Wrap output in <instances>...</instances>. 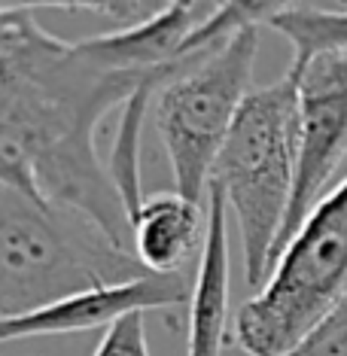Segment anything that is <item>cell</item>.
<instances>
[{
  "label": "cell",
  "instance_id": "obj_13",
  "mask_svg": "<svg viewBox=\"0 0 347 356\" xmlns=\"http://www.w3.org/2000/svg\"><path fill=\"white\" fill-rule=\"evenodd\" d=\"M289 356H347V293L314 323Z\"/></svg>",
  "mask_w": 347,
  "mask_h": 356
},
{
  "label": "cell",
  "instance_id": "obj_6",
  "mask_svg": "<svg viewBox=\"0 0 347 356\" xmlns=\"http://www.w3.org/2000/svg\"><path fill=\"white\" fill-rule=\"evenodd\" d=\"M287 76L296 83L298 101L296 183L284 229L274 244L271 268L347 159V49L320 52L298 74Z\"/></svg>",
  "mask_w": 347,
  "mask_h": 356
},
{
  "label": "cell",
  "instance_id": "obj_11",
  "mask_svg": "<svg viewBox=\"0 0 347 356\" xmlns=\"http://www.w3.org/2000/svg\"><path fill=\"white\" fill-rule=\"evenodd\" d=\"M180 70V67H177ZM174 70V74H177ZM171 74V76H174ZM171 76H156L150 83H143L131 98L125 101L122 116H119V131L113 137V149L107 159V177L116 189L119 201H122L128 222L143 204V192H140V131H143V116H147L152 98H156L159 86L168 83Z\"/></svg>",
  "mask_w": 347,
  "mask_h": 356
},
{
  "label": "cell",
  "instance_id": "obj_5",
  "mask_svg": "<svg viewBox=\"0 0 347 356\" xmlns=\"http://www.w3.org/2000/svg\"><path fill=\"white\" fill-rule=\"evenodd\" d=\"M256 52L259 28H247L216 49L186 58L152 98L177 195L192 204H201V195L211 186L213 161L250 95Z\"/></svg>",
  "mask_w": 347,
  "mask_h": 356
},
{
  "label": "cell",
  "instance_id": "obj_7",
  "mask_svg": "<svg viewBox=\"0 0 347 356\" xmlns=\"http://www.w3.org/2000/svg\"><path fill=\"white\" fill-rule=\"evenodd\" d=\"M192 283L186 274H147L140 280L116 283V286L86 289L58 305H49L37 314L25 317H0V344L22 341V338L40 335H74V332L104 329L113 326L125 314H147L165 311V307H180L189 302Z\"/></svg>",
  "mask_w": 347,
  "mask_h": 356
},
{
  "label": "cell",
  "instance_id": "obj_9",
  "mask_svg": "<svg viewBox=\"0 0 347 356\" xmlns=\"http://www.w3.org/2000/svg\"><path fill=\"white\" fill-rule=\"evenodd\" d=\"M201 3H161L156 15L147 22H137L131 28L101 34L92 40H79V49L104 70L119 74H152L168 70L180 58L186 37L195 28Z\"/></svg>",
  "mask_w": 347,
  "mask_h": 356
},
{
  "label": "cell",
  "instance_id": "obj_2",
  "mask_svg": "<svg viewBox=\"0 0 347 356\" xmlns=\"http://www.w3.org/2000/svg\"><path fill=\"white\" fill-rule=\"evenodd\" d=\"M147 268L83 213L0 186V317H25Z\"/></svg>",
  "mask_w": 347,
  "mask_h": 356
},
{
  "label": "cell",
  "instance_id": "obj_4",
  "mask_svg": "<svg viewBox=\"0 0 347 356\" xmlns=\"http://www.w3.org/2000/svg\"><path fill=\"white\" fill-rule=\"evenodd\" d=\"M347 293V177L308 213L274 268L235 317L250 356H289L323 314Z\"/></svg>",
  "mask_w": 347,
  "mask_h": 356
},
{
  "label": "cell",
  "instance_id": "obj_1",
  "mask_svg": "<svg viewBox=\"0 0 347 356\" xmlns=\"http://www.w3.org/2000/svg\"><path fill=\"white\" fill-rule=\"evenodd\" d=\"M180 64L152 74L104 70L76 43L43 31L34 3H0V149L28 161L43 198L83 213L131 250V222L95 134L113 107H125L143 83L171 76Z\"/></svg>",
  "mask_w": 347,
  "mask_h": 356
},
{
  "label": "cell",
  "instance_id": "obj_8",
  "mask_svg": "<svg viewBox=\"0 0 347 356\" xmlns=\"http://www.w3.org/2000/svg\"><path fill=\"white\" fill-rule=\"evenodd\" d=\"M229 207L223 192L207 186V225L189 296L186 356H223L229 329Z\"/></svg>",
  "mask_w": 347,
  "mask_h": 356
},
{
  "label": "cell",
  "instance_id": "obj_10",
  "mask_svg": "<svg viewBox=\"0 0 347 356\" xmlns=\"http://www.w3.org/2000/svg\"><path fill=\"white\" fill-rule=\"evenodd\" d=\"M204 225L201 204H192L177 192L143 198L140 210L131 216V256L150 274H180Z\"/></svg>",
  "mask_w": 347,
  "mask_h": 356
},
{
  "label": "cell",
  "instance_id": "obj_12",
  "mask_svg": "<svg viewBox=\"0 0 347 356\" xmlns=\"http://www.w3.org/2000/svg\"><path fill=\"white\" fill-rule=\"evenodd\" d=\"M268 25L293 43V64L287 74H298L320 52L347 49V10H323L314 3H284Z\"/></svg>",
  "mask_w": 347,
  "mask_h": 356
},
{
  "label": "cell",
  "instance_id": "obj_14",
  "mask_svg": "<svg viewBox=\"0 0 347 356\" xmlns=\"http://www.w3.org/2000/svg\"><path fill=\"white\" fill-rule=\"evenodd\" d=\"M95 356H150L147 344V320L140 311L125 314L104 332Z\"/></svg>",
  "mask_w": 347,
  "mask_h": 356
},
{
  "label": "cell",
  "instance_id": "obj_3",
  "mask_svg": "<svg viewBox=\"0 0 347 356\" xmlns=\"http://www.w3.org/2000/svg\"><path fill=\"white\" fill-rule=\"evenodd\" d=\"M298 101L289 76L250 92L213 161L211 186L235 213L247 286H265L296 183Z\"/></svg>",
  "mask_w": 347,
  "mask_h": 356
}]
</instances>
